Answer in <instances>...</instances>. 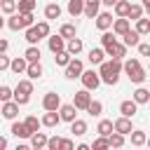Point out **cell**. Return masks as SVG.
<instances>
[{
    "label": "cell",
    "mask_w": 150,
    "mask_h": 150,
    "mask_svg": "<svg viewBox=\"0 0 150 150\" xmlns=\"http://www.w3.org/2000/svg\"><path fill=\"white\" fill-rule=\"evenodd\" d=\"M101 2H103L105 7H115V5H117V0H101Z\"/></svg>",
    "instance_id": "obj_55"
},
{
    "label": "cell",
    "mask_w": 150,
    "mask_h": 150,
    "mask_svg": "<svg viewBox=\"0 0 150 150\" xmlns=\"http://www.w3.org/2000/svg\"><path fill=\"white\" fill-rule=\"evenodd\" d=\"M40 40H42V35H40L38 26H30V28H26V42H28V45H38Z\"/></svg>",
    "instance_id": "obj_26"
},
{
    "label": "cell",
    "mask_w": 150,
    "mask_h": 150,
    "mask_svg": "<svg viewBox=\"0 0 150 150\" xmlns=\"http://www.w3.org/2000/svg\"><path fill=\"white\" fill-rule=\"evenodd\" d=\"M101 5H103L101 0H84V16H87V19H96Z\"/></svg>",
    "instance_id": "obj_16"
},
{
    "label": "cell",
    "mask_w": 150,
    "mask_h": 150,
    "mask_svg": "<svg viewBox=\"0 0 150 150\" xmlns=\"http://www.w3.org/2000/svg\"><path fill=\"white\" fill-rule=\"evenodd\" d=\"M112 30L122 38L124 33H129L131 30V19H127V16H120V19H115V23H112Z\"/></svg>",
    "instance_id": "obj_14"
},
{
    "label": "cell",
    "mask_w": 150,
    "mask_h": 150,
    "mask_svg": "<svg viewBox=\"0 0 150 150\" xmlns=\"http://www.w3.org/2000/svg\"><path fill=\"white\" fill-rule=\"evenodd\" d=\"M82 47H84V45H82V40H80V38H73V40H68V45H66V49H68L73 56H77V54L82 52Z\"/></svg>",
    "instance_id": "obj_30"
},
{
    "label": "cell",
    "mask_w": 150,
    "mask_h": 150,
    "mask_svg": "<svg viewBox=\"0 0 150 150\" xmlns=\"http://www.w3.org/2000/svg\"><path fill=\"white\" fill-rule=\"evenodd\" d=\"M80 80H82V87H87L89 91L98 89V84L103 82V80H101V73H94V70H84Z\"/></svg>",
    "instance_id": "obj_3"
},
{
    "label": "cell",
    "mask_w": 150,
    "mask_h": 150,
    "mask_svg": "<svg viewBox=\"0 0 150 150\" xmlns=\"http://www.w3.org/2000/svg\"><path fill=\"white\" fill-rule=\"evenodd\" d=\"M138 54L141 56H150V42H141L138 45Z\"/></svg>",
    "instance_id": "obj_52"
},
{
    "label": "cell",
    "mask_w": 150,
    "mask_h": 150,
    "mask_svg": "<svg viewBox=\"0 0 150 150\" xmlns=\"http://www.w3.org/2000/svg\"><path fill=\"white\" fill-rule=\"evenodd\" d=\"M61 150H73V141L70 138H63L61 141Z\"/></svg>",
    "instance_id": "obj_53"
},
{
    "label": "cell",
    "mask_w": 150,
    "mask_h": 150,
    "mask_svg": "<svg viewBox=\"0 0 150 150\" xmlns=\"http://www.w3.org/2000/svg\"><path fill=\"white\" fill-rule=\"evenodd\" d=\"M16 91L33 94V80H30V77H28V80H19V84H16Z\"/></svg>",
    "instance_id": "obj_42"
},
{
    "label": "cell",
    "mask_w": 150,
    "mask_h": 150,
    "mask_svg": "<svg viewBox=\"0 0 150 150\" xmlns=\"http://www.w3.org/2000/svg\"><path fill=\"white\" fill-rule=\"evenodd\" d=\"M61 141H63V138L52 136V138H49V143H47V150H61Z\"/></svg>",
    "instance_id": "obj_50"
},
{
    "label": "cell",
    "mask_w": 150,
    "mask_h": 150,
    "mask_svg": "<svg viewBox=\"0 0 150 150\" xmlns=\"http://www.w3.org/2000/svg\"><path fill=\"white\" fill-rule=\"evenodd\" d=\"M19 115V103L12 98V101H2V117L5 120H14Z\"/></svg>",
    "instance_id": "obj_13"
},
{
    "label": "cell",
    "mask_w": 150,
    "mask_h": 150,
    "mask_svg": "<svg viewBox=\"0 0 150 150\" xmlns=\"http://www.w3.org/2000/svg\"><path fill=\"white\" fill-rule=\"evenodd\" d=\"M138 68H141V61H138V59H127V61H124V73H127V75L134 73V70H138Z\"/></svg>",
    "instance_id": "obj_45"
},
{
    "label": "cell",
    "mask_w": 150,
    "mask_h": 150,
    "mask_svg": "<svg viewBox=\"0 0 150 150\" xmlns=\"http://www.w3.org/2000/svg\"><path fill=\"white\" fill-rule=\"evenodd\" d=\"M136 30H138L141 35H150V19L141 16V19L136 21Z\"/></svg>",
    "instance_id": "obj_37"
},
{
    "label": "cell",
    "mask_w": 150,
    "mask_h": 150,
    "mask_svg": "<svg viewBox=\"0 0 150 150\" xmlns=\"http://www.w3.org/2000/svg\"><path fill=\"white\" fill-rule=\"evenodd\" d=\"M105 49V54L110 56V59H124L127 56V45L124 42H112V45H108V47H103Z\"/></svg>",
    "instance_id": "obj_6"
},
{
    "label": "cell",
    "mask_w": 150,
    "mask_h": 150,
    "mask_svg": "<svg viewBox=\"0 0 150 150\" xmlns=\"http://www.w3.org/2000/svg\"><path fill=\"white\" fill-rule=\"evenodd\" d=\"M28 63H30V61H28L26 56H16V59L12 61V73H16V75H19V73H26V70H28Z\"/></svg>",
    "instance_id": "obj_21"
},
{
    "label": "cell",
    "mask_w": 150,
    "mask_h": 150,
    "mask_svg": "<svg viewBox=\"0 0 150 150\" xmlns=\"http://www.w3.org/2000/svg\"><path fill=\"white\" fill-rule=\"evenodd\" d=\"M68 14L75 19L80 14H84V0H68Z\"/></svg>",
    "instance_id": "obj_20"
},
{
    "label": "cell",
    "mask_w": 150,
    "mask_h": 150,
    "mask_svg": "<svg viewBox=\"0 0 150 150\" xmlns=\"http://www.w3.org/2000/svg\"><path fill=\"white\" fill-rule=\"evenodd\" d=\"M122 42H124L127 47H138V45H141V33L134 28V30H129V33L122 35Z\"/></svg>",
    "instance_id": "obj_19"
},
{
    "label": "cell",
    "mask_w": 150,
    "mask_h": 150,
    "mask_svg": "<svg viewBox=\"0 0 150 150\" xmlns=\"http://www.w3.org/2000/svg\"><path fill=\"white\" fill-rule=\"evenodd\" d=\"M115 131H120V134H124V136H129V134L134 131V124H131V117H127V115H122V117H117V120H115Z\"/></svg>",
    "instance_id": "obj_11"
},
{
    "label": "cell",
    "mask_w": 150,
    "mask_h": 150,
    "mask_svg": "<svg viewBox=\"0 0 150 150\" xmlns=\"http://www.w3.org/2000/svg\"><path fill=\"white\" fill-rule=\"evenodd\" d=\"M12 98H14V91H12L7 84H2V87H0V101H12Z\"/></svg>",
    "instance_id": "obj_47"
},
{
    "label": "cell",
    "mask_w": 150,
    "mask_h": 150,
    "mask_svg": "<svg viewBox=\"0 0 150 150\" xmlns=\"http://www.w3.org/2000/svg\"><path fill=\"white\" fill-rule=\"evenodd\" d=\"M66 45H68V42H66V38H63L61 33H59V35H49V38H47V47H49V52H52V54L63 52V49H66Z\"/></svg>",
    "instance_id": "obj_5"
},
{
    "label": "cell",
    "mask_w": 150,
    "mask_h": 150,
    "mask_svg": "<svg viewBox=\"0 0 150 150\" xmlns=\"http://www.w3.org/2000/svg\"><path fill=\"white\" fill-rule=\"evenodd\" d=\"M87 112H89L91 117H98V115L103 112V103H101V101H94V98H91V103H89Z\"/></svg>",
    "instance_id": "obj_39"
},
{
    "label": "cell",
    "mask_w": 150,
    "mask_h": 150,
    "mask_svg": "<svg viewBox=\"0 0 150 150\" xmlns=\"http://www.w3.org/2000/svg\"><path fill=\"white\" fill-rule=\"evenodd\" d=\"M73 103L77 105V110H87V108H89V103H91V94H89V89L84 87V89L75 91V96H73Z\"/></svg>",
    "instance_id": "obj_4"
},
{
    "label": "cell",
    "mask_w": 150,
    "mask_h": 150,
    "mask_svg": "<svg viewBox=\"0 0 150 150\" xmlns=\"http://www.w3.org/2000/svg\"><path fill=\"white\" fill-rule=\"evenodd\" d=\"M134 101L141 105V103H150V91L145 89V87H138L136 91H134Z\"/></svg>",
    "instance_id": "obj_29"
},
{
    "label": "cell",
    "mask_w": 150,
    "mask_h": 150,
    "mask_svg": "<svg viewBox=\"0 0 150 150\" xmlns=\"http://www.w3.org/2000/svg\"><path fill=\"white\" fill-rule=\"evenodd\" d=\"M124 70V63H122V59H110V61H103L101 66H98V73H101V80L105 82V84H117V80H120V73Z\"/></svg>",
    "instance_id": "obj_1"
},
{
    "label": "cell",
    "mask_w": 150,
    "mask_h": 150,
    "mask_svg": "<svg viewBox=\"0 0 150 150\" xmlns=\"http://www.w3.org/2000/svg\"><path fill=\"white\" fill-rule=\"evenodd\" d=\"M47 143H49V138H47L42 131H35V134L30 136V148H33V150H42V148H47Z\"/></svg>",
    "instance_id": "obj_18"
},
{
    "label": "cell",
    "mask_w": 150,
    "mask_h": 150,
    "mask_svg": "<svg viewBox=\"0 0 150 150\" xmlns=\"http://www.w3.org/2000/svg\"><path fill=\"white\" fill-rule=\"evenodd\" d=\"M112 23H115V19H112L110 12H98V16H96V28L98 30H108V28H112Z\"/></svg>",
    "instance_id": "obj_12"
},
{
    "label": "cell",
    "mask_w": 150,
    "mask_h": 150,
    "mask_svg": "<svg viewBox=\"0 0 150 150\" xmlns=\"http://www.w3.org/2000/svg\"><path fill=\"white\" fill-rule=\"evenodd\" d=\"M54 61H56V66H63V68H66V66L73 61V54H70L68 49H63V52H59V54L54 56Z\"/></svg>",
    "instance_id": "obj_31"
},
{
    "label": "cell",
    "mask_w": 150,
    "mask_h": 150,
    "mask_svg": "<svg viewBox=\"0 0 150 150\" xmlns=\"http://www.w3.org/2000/svg\"><path fill=\"white\" fill-rule=\"evenodd\" d=\"M120 112H122V115H127V117H134V115L138 112V103H136L134 98H127V101H122V103H120Z\"/></svg>",
    "instance_id": "obj_15"
},
{
    "label": "cell",
    "mask_w": 150,
    "mask_h": 150,
    "mask_svg": "<svg viewBox=\"0 0 150 150\" xmlns=\"http://www.w3.org/2000/svg\"><path fill=\"white\" fill-rule=\"evenodd\" d=\"M148 145H150V138H148Z\"/></svg>",
    "instance_id": "obj_57"
},
{
    "label": "cell",
    "mask_w": 150,
    "mask_h": 150,
    "mask_svg": "<svg viewBox=\"0 0 150 150\" xmlns=\"http://www.w3.org/2000/svg\"><path fill=\"white\" fill-rule=\"evenodd\" d=\"M59 112H61V120L68 122V124H70L73 120H77V105H75V103H66V105H61Z\"/></svg>",
    "instance_id": "obj_9"
},
{
    "label": "cell",
    "mask_w": 150,
    "mask_h": 150,
    "mask_svg": "<svg viewBox=\"0 0 150 150\" xmlns=\"http://www.w3.org/2000/svg\"><path fill=\"white\" fill-rule=\"evenodd\" d=\"M127 77H129V80H131L134 84H141V82H145V77H148V75H145V70H143V68H138V70L129 73Z\"/></svg>",
    "instance_id": "obj_38"
},
{
    "label": "cell",
    "mask_w": 150,
    "mask_h": 150,
    "mask_svg": "<svg viewBox=\"0 0 150 150\" xmlns=\"http://www.w3.org/2000/svg\"><path fill=\"white\" fill-rule=\"evenodd\" d=\"M26 75H28L30 80H38V77H42V66H40V61H38V63H28V70H26Z\"/></svg>",
    "instance_id": "obj_33"
},
{
    "label": "cell",
    "mask_w": 150,
    "mask_h": 150,
    "mask_svg": "<svg viewBox=\"0 0 150 150\" xmlns=\"http://www.w3.org/2000/svg\"><path fill=\"white\" fill-rule=\"evenodd\" d=\"M33 21H35L33 12H14V14H9V19H7V28H9V30L30 28V26H35Z\"/></svg>",
    "instance_id": "obj_2"
},
{
    "label": "cell",
    "mask_w": 150,
    "mask_h": 150,
    "mask_svg": "<svg viewBox=\"0 0 150 150\" xmlns=\"http://www.w3.org/2000/svg\"><path fill=\"white\" fill-rule=\"evenodd\" d=\"M108 138H110V148H122L124 145V134H120V131H112Z\"/></svg>",
    "instance_id": "obj_41"
},
{
    "label": "cell",
    "mask_w": 150,
    "mask_h": 150,
    "mask_svg": "<svg viewBox=\"0 0 150 150\" xmlns=\"http://www.w3.org/2000/svg\"><path fill=\"white\" fill-rule=\"evenodd\" d=\"M0 9L5 14H14V12H19V0H2L0 2Z\"/></svg>",
    "instance_id": "obj_32"
},
{
    "label": "cell",
    "mask_w": 150,
    "mask_h": 150,
    "mask_svg": "<svg viewBox=\"0 0 150 150\" xmlns=\"http://www.w3.org/2000/svg\"><path fill=\"white\" fill-rule=\"evenodd\" d=\"M12 134H14L16 138H30V136H33V131L26 127V122H14V124H12Z\"/></svg>",
    "instance_id": "obj_17"
},
{
    "label": "cell",
    "mask_w": 150,
    "mask_h": 150,
    "mask_svg": "<svg viewBox=\"0 0 150 150\" xmlns=\"http://www.w3.org/2000/svg\"><path fill=\"white\" fill-rule=\"evenodd\" d=\"M143 12H145V9H143V5H136V2H134V5H131V9H129V14H127V19L138 21V19L143 16Z\"/></svg>",
    "instance_id": "obj_35"
},
{
    "label": "cell",
    "mask_w": 150,
    "mask_h": 150,
    "mask_svg": "<svg viewBox=\"0 0 150 150\" xmlns=\"http://www.w3.org/2000/svg\"><path fill=\"white\" fill-rule=\"evenodd\" d=\"M82 73H84V63H82L80 59H73V61L66 66V77H68V80L82 77Z\"/></svg>",
    "instance_id": "obj_7"
},
{
    "label": "cell",
    "mask_w": 150,
    "mask_h": 150,
    "mask_svg": "<svg viewBox=\"0 0 150 150\" xmlns=\"http://www.w3.org/2000/svg\"><path fill=\"white\" fill-rule=\"evenodd\" d=\"M14 101H16L19 105H26V103L30 101V94H23V91H16V89H14Z\"/></svg>",
    "instance_id": "obj_48"
},
{
    "label": "cell",
    "mask_w": 150,
    "mask_h": 150,
    "mask_svg": "<svg viewBox=\"0 0 150 150\" xmlns=\"http://www.w3.org/2000/svg\"><path fill=\"white\" fill-rule=\"evenodd\" d=\"M91 148H94V150H105V148H110V138H108V136H98V138L91 143Z\"/></svg>",
    "instance_id": "obj_43"
},
{
    "label": "cell",
    "mask_w": 150,
    "mask_h": 150,
    "mask_svg": "<svg viewBox=\"0 0 150 150\" xmlns=\"http://www.w3.org/2000/svg\"><path fill=\"white\" fill-rule=\"evenodd\" d=\"M63 103H61V96L56 94V91H47L45 94V98H42V108L45 110H59Z\"/></svg>",
    "instance_id": "obj_8"
},
{
    "label": "cell",
    "mask_w": 150,
    "mask_h": 150,
    "mask_svg": "<svg viewBox=\"0 0 150 150\" xmlns=\"http://www.w3.org/2000/svg\"><path fill=\"white\" fill-rule=\"evenodd\" d=\"M59 33H61L66 40H73V38H75V33H77V28H75V23H63Z\"/></svg>",
    "instance_id": "obj_36"
},
{
    "label": "cell",
    "mask_w": 150,
    "mask_h": 150,
    "mask_svg": "<svg viewBox=\"0 0 150 150\" xmlns=\"http://www.w3.org/2000/svg\"><path fill=\"white\" fill-rule=\"evenodd\" d=\"M96 131H98V136H110L115 131V122L112 120H101L98 127H96Z\"/></svg>",
    "instance_id": "obj_22"
},
{
    "label": "cell",
    "mask_w": 150,
    "mask_h": 150,
    "mask_svg": "<svg viewBox=\"0 0 150 150\" xmlns=\"http://www.w3.org/2000/svg\"><path fill=\"white\" fill-rule=\"evenodd\" d=\"M129 9H131V2H127V0H117V5H115V14H117V16H127Z\"/></svg>",
    "instance_id": "obj_34"
},
{
    "label": "cell",
    "mask_w": 150,
    "mask_h": 150,
    "mask_svg": "<svg viewBox=\"0 0 150 150\" xmlns=\"http://www.w3.org/2000/svg\"><path fill=\"white\" fill-rule=\"evenodd\" d=\"M115 35H117L115 30H112V33H110V30H103V35H101V45H103V47H108V45H112V42L117 40Z\"/></svg>",
    "instance_id": "obj_46"
},
{
    "label": "cell",
    "mask_w": 150,
    "mask_h": 150,
    "mask_svg": "<svg viewBox=\"0 0 150 150\" xmlns=\"http://www.w3.org/2000/svg\"><path fill=\"white\" fill-rule=\"evenodd\" d=\"M7 47H9V42L7 40H0V52H7Z\"/></svg>",
    "instance_id": "obj_54"
},
{
    "label": "cell",
    "mask_w": 150,
    "mask_h": 150,
    "mask_svg": "<svg viewBox=\"0 0 150 150\" xmlns=\"http://www.w3.org/2000/svg\"><path fill=\"white\" fill-rule=\"evenodd\" d=\"M59 16H61V7H59L56 2H49V5L45 7V19L52 21V19H59Z\"/></svg>",
    "instance_id": "obj_27"
},
{
    "label": "cell",
    "mask_w": 150,
    "mask_h": 150,
    "mask_svg": "<svg viewBox=\"0 0 150 150\" xmlns=\"http://www.w3.org/2000/svg\"><path fill=\"white\" fill-rule=\"evenodd\" d=\"M35 26H38V30H40V35H42V38H49V19H45V21L35 23Z\"/></svg>",
    "instance_id": "obj_49"
},
{
    "label": "cell",
    "mask_w": 150,
    "mask_h": 150,
    "mask_svg": "<svg viewBox=\"0 0 150 150\" xmlns=\"http://www.w3.org/2000/svg\"><path fill=\"white\" fill-rule=\"evenodd\" d=\"M59 122H63L59 110H47V112L42 115V127H49V129H54V127H59Z\"/></svg>",
    "instance_id": "obj_10"
},
{
    "label": "cell",
    "mask_w": 150,
    "mask_h": 150,
    "mask_svg": "<svg viewBox=\"0 0 150 150\" xmlns=\"http://www.w3.org/2000/svg\"><path fill=\"white\" fill-rule=\"evenodd\" d=\"M38 0H19V12H35Z\"/></svg>",
    "instance_id": "obj_44"
},
{
    "label": "cell",
    "mask_w": 150,
    "mask_h": 150,
    "mask_svg": "<svg viewBox=\"0 0 150 150\" xmlns=\"http://www.w3.org/2000/svg\"><path fill=\"white\" fill-rule=\"evenodd\" d=\"M129 136H131V145H136V148H141V145H148V136H145V131H138V129H134Z\"/></svg>",
    "instance_id": "obj_25"
},
{
    "label": "cell",
    "mask_w": 150,
    "mask_h": 150,
    "mask_svg": "<svg viewBox=\"0 0 150 150\" xmlns=\"http://www.w3.org/2000/svg\"><path fill=\"white\" fill-rule=\"evenodd\" d=\"M70 134L73 136H84L87 134V122L84 120H73L70 122Z\"/></svg>",
    "instance_id": "obj_24"
},
{
    "label": "cell",
    "mask_w": 150,
    "mask_h": 150,
    "mask_svg": "<svg viewBox=\"0 0 150 150\" xmlns=\"http://www.w3.org/2000/svg\"><path fill=\"white\" fill-rule=\"evenodd\" d=\"M23 56H26V59H28L30 63H38L42 54H40V47H38V45H30V47H28V49L23 52Z\"/></svg>",
    "instance_id": "obj_28"
},
{
    "label": "cell",
    "mask_w": 150,
    "mask_h": 150,
    "mask_svg": "<svg viewBox=\"0 0 150 150\" xmlns=\"http://www.w3.org/2000/svg\"><path fill=\"white\" fill-rule=\"evenodd\" d=\"M143 9H145V14L150 16V0H143Z\"/></svg>",
    "instance_id": "obj_56"
},
{
    "label": "cell",
    "mask_w": 150,
    "mask_h": 150,
    "mask_svg": "<svg viewBox=\"0 0 150 150\" xmlns=\"http://www.w3.org/2000/svg\"><path fill=\"white\" fill-rule=\"evenodd\" d=\"M103 56H105V49L103 47H96V49L89 52V63L91 66H101L103 63Z\"/></svg>",
    "instance_id": "obj_23"
},
{
    "label": "cell",
    "mask_w": 150,
    "mask_h": 150,
    "mask_svg": "<svg viewBox=\"0 0 150 150\" xmlns=\"http://www.w3.org/2000/svg\"><path fill=\"white\" fill-rule=\"evenodd\" d=\"M7 68H12V61H9V56L2 52V54H0V70H7Z\"/></svg>",
    "instance_id": "obj_51"
},
{
    "label": "cell",
    "mask_w": 150,
    "mask_h": 150,
    "mask_svg": "<svg viewBox=\"0 0 150 150\" xmlns=\"http://www.w3.org/2000/svg\"><path fill=\"white\" fill-rule=\"evenodd\" d=\"M23 122H26V127H28V129H30L33 134H35V131H38V129L42 127V120H38L35 115H28V117H26Z\"/></svg>",
    "instance_id": "obj_40"
}]
</instances>
